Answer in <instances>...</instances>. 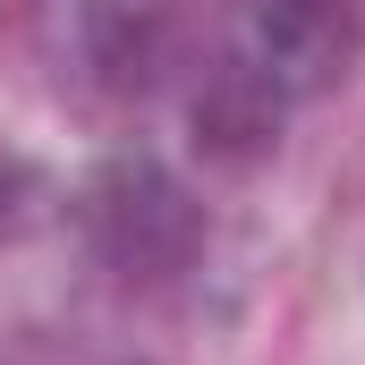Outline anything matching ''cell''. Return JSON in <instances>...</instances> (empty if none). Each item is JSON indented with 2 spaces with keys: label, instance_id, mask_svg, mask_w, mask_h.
<instances>
[{
  "label": "cell",
  "instance_id": "obj_2",
  "mask_svg": "<svg viewBox=\"0 0 365 365\" xmlns=\"http://www.w3.org/2000/svg\"><path fill=\"white\" fill-rule=\"evenodd\" d=\"M247 68L280 93H323L357 60V0H230Z\"/></svg>",
  "mask_w": 365,
  "mask_h": 365
},
{
  "label": "cell",
  "instance_id": "obj_3",
  "mask_svg": "<svg viewBox=\"0 0 365 365\" xmlns=\"http://www.w3.org/2000/svg\"><path fill=\"white\" fill-rule=\"evenodd\" d=\"M17 204H26V162H17V153L0 145V230L17 221Z\"/></svg>",
  "mask_w": 365,
  "mask_h": 365
},
{
  "label": "cell",
  "instance_id": "obj_1",
  "mask_svg": "<svg viewBox=\"0 0 365 365\" xmlns=\"http://www.w3.org/2000/svg\"><path fill=\"white\" fill-rule=\"evenodd\" d=\"M86 238H93V255H102L119 280L162 289V280H179L187 264H195L204 212H195V195H187L162 162L128 153V162L93 170V187H86Z\"/></svg>",
  "mask_w": 365,
  "mask_h": 365
}]
</instances>
